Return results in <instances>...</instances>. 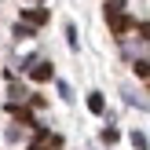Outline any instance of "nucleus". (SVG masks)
<instances>
[{
	"mask_svg": "<svg viewBox=\"0 0 150 150\" xmlns=\"http://www.w3.org/2000/svg\"><path fill=\"white\" fill-rule=\"evenodd\" d=\"M29 77H33L37 84H44V81L55 77V70H51V62H44V59H33V62H29Z\"/></svg>",
	"mask_w": 150,
	"mask_h": 150,
	"instance_id": "nucleus-1",
	"label": "nucleus"
},
{
	"mask_svg": "<svg viewBox=\"0 0 150 150\" xmlns=\"http://www.w3.org/2000/svg\"><path fill=\"white\" fill-rule=\"evenodd\" d=\"M22 22H26V26H44V22H48V11H44V7H26V11H22Z\"/></svg>",
	"mask_w": 150,
	"mask_h": 150,
	"instance_id": "nucleus-2",
	"label": "nucleus"
},
{
	"mask_svg": "<svg viewBox=\"0 0 150 150\" xmlns=\"http://www.w3.org/2000/svg\"><path fill=\"white\" fill-rule=\"evenodd\" d=\"M106 22H110V29H114L117 37H125L132 29V18H128V15H114V18H106Z\"/></svg>",
	"mask_w": 150,
	"mask_h": 150,
	"instance_id": "nucleus-3",
	"label": "nucleus"
},
{
	"mask_svg": "<svg viewBox=\"0 0 150 150\" xmlns=\"http://www.w3.org/2000/svg\"><path fill=\"white\" fill-rule=\"evenodd\" d=\"M7 110H11V117H15V121H22V125H33V114H29L26 106H18V103H7Z\"/></svg>",
	"mask_w": 150,
	"mask_h": 150,
	"instance_id": "nucleus-4",
	"label": "nucleus"
},
{
	"mask_svg": "<svg viewBox=\"0 0 150 150\" xmlns=\"http://www.w3.org/2000/svg\"><path fill=\"white\" fill-rule=\"evenodd\" d=\"M88 110H92V114H103V110H106V99H103V92H92V95H88Z\"/></svg>",
	"mask_w": 150,
	"mask_h": 150,
	"instance_id": "nucleus-5",
	"label": "nucleus"
},
{
	"mask_svg": "<svg viewBox=\"0 0 150 150\" xmlns=\"http://www.w3.org/2000/svg\"><path fill=\"white\" fill-rule=\"evenodd\" d=\"M114 15H125V0H106V18Z\"/></svg>",
	"mask_w": 150,
	"mask_h": 150,
	"instance_id": "nucleus-6",
	"label": "nucleus"
},
{
	"mask_svg": "<svg viewBox=\"0 0 150 150\" xmlns=\"http://www.w3.org/2000/svg\"><path fill=\"white\" fill-rule=\"evenodd\" d=\"M132 146H136V150H146L150 143H146V136H143V132H132Z\"/></svg>",
	"mask_w": 150,
	"mask_h": 150,
	"instance_id": "nucleus-7",
	"label": "nucleus"
},
{
	"mask_svg": "<svg viewBox=\"0 0 150 150\" xmlns=\"http://www.w3.org/2000/svg\"><path fill=\"white\" fill-rule=\"evenodd\" d=\"M117 139H121L117 128H103V143H117Z\"/></svg>",
	"mask_w": 150,
	"mask_h": 150,
	"instance_id": "nucleus-8",
	"label": "nucleus"
},
{
	"mask_svg": "<svg viewBox=\"0 0 150 150\" xmlns=\"http://www.w3.org/2000/svg\"><path fill=\"white\" fill-rule=\"evenodd\" d=\"M132 70H136V73H139V77H150V62H146V59H139V62H136V66H132Z\"/></svg>",
	"mask_w": 150,
	"mask_h": 150,
	"instance_id": "nucleus-9",
	"label": "nucleus"
},
{
	"mask_svg": "<svg viewBox=\"0 0 150 150\" xmlns=\"http://www.w3.org/2000/svg\"><path fill=\"white\" fill-rule=\"evenodd\" d=\"M66 40H70V48H77V29H73V22H66Z\"/></svg>",
	"mask_w": 150,
	"mask_h": 150,
	"instance_id": "nucleus-10",
	"label": "nucleus"
},
{
	"mask_svg": "<svg viewBox=\"0 0 150 150\" xmlns=\"http://www.w3.org/2000/svg\"><path fill=\"white\" fill-rule=\"evenodd\" d=\"M15 37H33V26H26V22H18V26H15Z\"/></svg>",
	"mask_w": 150,
	"mask_h": 150,
	"instance_id": "nucleus-11",
	"label": "nucleus"
},
{
	"mask_svg": "<svg viewBox=\"0 0 150 150\" xmlns=\"http://www.w3.org/2000/svg\"><path fill=\"white\" fill-rule=\"evenodd\" d=\"M59 95H62V99H73V92H70V84H66V81H59Z\"/></svg>",
	"mask_w": 150,
	"mask_h": 150,
	"instance_id": "nucleus-12",
	"label": "nucleus"
},
{
	"mask_svg": "<svg viewBox=\"0 0 150 150\" xmlns=\"http://www.w3.org/2000/svg\"><path fill=\"white\" fill-rule=\"evenodd\" d=\"M139 37H143V40H150V22H143V26H139Z\"/></svg>",
	"mask_w": 150,
	"mask_h": 150,
	"instance_id": "nucleus-13",
	"label": "nucleus"
}]
</instances>
